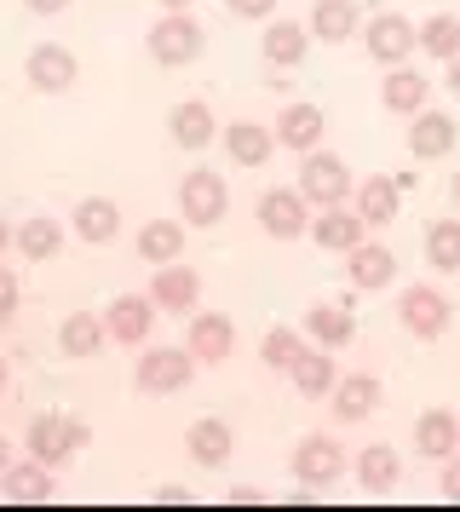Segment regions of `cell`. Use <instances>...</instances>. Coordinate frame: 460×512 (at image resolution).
<instances>
[{
    "mask_svg": "<svg viewBox=\"0 0 460 512\" xmlns=\"http://www.w3.org/2000/svg\"><path fill=\"white\" fill-rule=\"evenodd\" d=\"M230 449H236V438H230L225 420H196L190 426V455H196V466H225Z\"/></svg>",
    "mask_w": 460,
    "mask_h": 512,
    "instance_id": "cell-28",
    "label": "cell"
},
{
    "mask_svg": "<svg viewBox=\"0 0 460 512\" xmlns=\"http://www.w3.org/2000/svg\"><path fill=\"white\" fill-rule=\"evenodd\" d=\"M259 47H265V58H271L276 70H294L299 58H305V29L276 18V24H265V41Z\"/></svg>",
    "mask_w": 460,
    "mask_h": 512,
    "instance_id": "cell-30",
    "label": "cell"
},
{
    "mask_svg": "<svg viewBox=\"0 0 460 512\" xmlns=\"http://www.w3.org/2000/svg\"><path fill=\"white\" fill-rule=\"evenodd\" d=\"M23 6H29V12H64L69 0H23Z\"/></svg>",
    "mask_w": 460,
    "mask_h": 512,
    "instance_id": "cell-41",
    "label": "cell"
},
{
    "mask_svg": "<svg viewBox=\"0 0 460 512\" xmlns=\"http://www.w3.org/2000/svg\"><path fill=\"white\" fill-rule=\"evenodd\" d=\"M184 346H190L196 363H225L230 346H236V323L219 317V311H202V317L190 323V340H184Z\"/></svg>",
    "mask_w": 460,
    "mask_h": 512,
    "instance_id": "cell-10",
    "label": "cell"
},
{
    "mask_svg": "<svg viewBox=\"0 0 460 512\" xmlns=\"http://www.w3.org/2000/svg\"><path fill=\"white\" fill-rule=\"evenodd\" d=\"M75 81V58L64 47H35L29 52V87L35 93H64Z\"/></svg>",
    "mask_w": 460,
    "mask_h": 512,
    "instance_id": "cell-21",
    "label": "cell"
},
{
    "mask_svg": "<svg viewBox=\"0 0 460 512\" xmlns=\"http://www.w3.org/2000/svg\"><path fill=\"white\" fill-rule=\"evenodd\" d=\"M322 110L317 104H288L282 116H276V144H288V150H317L322 144Z\"/></svg>",
    "mask_w": 460,
    "mask_h": 512,
    "instance_id": "cell-16",
    "label": "cell"
},
{
    "mask_svg": "<svg viewBox=\"0 0 460 512\" xmlns=\"http://www.w3.org/2000/svg\"><path fill=\"white\" fill-rule=\"evenodd\" d=\"M161 6H167V12H190V0H161Z\"/></svg>",
    "mask_w": 460,
    "mask_h": 512,
    "instance_id": "cell-45",
    "label": "cell"
},
{
    "mask_svg": "<svg viewBox=\"0 0 460 512\" xmlns=\"http://www.w3.org/2000/svg\"><path fill=\"white\" fill-rule=\"evenodd\" d=\"M449 87H455V98H460V52L449 58Z\"/></svg>",
    "mask_w": 460,
    "mask_h": 512,
    "instance_id": "cell-42",
    "label": "cell"
},
{
    "mask_svg": "<svg viewBox=\"0 0 460 512\" xmlns=\"http://www.w3.org/2000/svg\"><path fill=\"white\" fill-rule=\"evenodd\" d=\"M138 254L150 259V265H173L184 254V225L173 219H150L144 231H138Z\"/></svg>",
    "mask_w": 460,
    "mask_h": 512,
    "instance_id": "cell-27",
    "label": "cell"
},
{
    "mask_svg": "<svg viewBox=\"0 0 460 512\" xmlns=\"http://www.w3.org/2000/svg\"><path fill=\"white\" fill-rule=\"evenodd\" d=\"M18 248L29 259H52L58 248H64V225H58V219H41V213H35V219H23V225H18Z\"/></svg>",
    "mask_w": 460,
    "mask_h": 512,
    "instance_id": "cell-34",
    "label": "cell"
},
{
    "mask_svg": "<svg viewBox=\"0 0 460 512\" xmlns=\"http://www.w3.org/2000/svg\"><path fill=\"white\" fill-rule=\"evenodd\" d=\"M115 231H121V213H115V202L87 196V202L75 208V236H87V242H110Z\"/></svg>",
    "mask_w": 460,
    "mask_h": 512,
    "instance_id": "cell-31",
    "label": "cell"
},
{
    "mask_svg": "<svg viewBox=\"0 0 460 512\" xmlns=\"http://www.w3.org/2000/svg\"><path fill=\"white\" fill-rule=\"evenodd\" d=\"M6 242H12V225H6V219H0V254H6Z\"/></svg>",
    "mask_w": 460,
    "mask_h": 512,
    "instance_id": "cell-44",
    "label": "cell"
},
{
    "mask_svg": "<svg viewBox=\"0 0 460 512\" xmlns=\"http://www.w3.org/2000/svg\"><path fill=\"white\" fill-rule=\"evenodd\" d=\"M104 328H110V340H121V346H144L150 340V328H156V300L144 294H121V300L110 305V317H104Z\"/></svg>",
    "mask_w": 460,
    "mask_h": 512,
    "instance_id": "cell-9",
    "label": "cell"
},
{
    "mask_svg": "<svg viewBox=\"0 0 460 512\" xmlns=\"http://www.w3.org/2000/svg\"><path fill=\"white\" fill-rule=\"evenodd\" d=\"M397 317H403V328L409 334H420V340H437L443 328H449V300L437 294V288H403V300H397Z\"/></svg>",
    "mask_w": 460,
    "mask_h": 512,
    "instance_id": "cell-7",
    "label": "cell"
},
{
    "mask_svg": "<svg viewBox=\"0 0 460 512\" xmlns=\"http://www.w3.org/2000/svg\"><path fill=\"white\" fill-rule=\"evenodd\" d=\"M299 196L311 202V208H340L345 196H351V173H345L340 156H311V162L299 167Z\"/></svg>",
    "mask_w": 460,
    "mask_h": 512,
    "instance_id": "cell-5",
    "label": "cell"
},
{
    "mask_svg": "<svg viewBox=\"0 0 460 512\" xmlns=\"http://www.w3.org/2000/svg\"><path fill=\"white\" fill-rule=\"evenodd\" d=\"M230 12H236V18H271L276 12V0H225Z\"/></svg>",
    "mask_w": 460,
    "mask_h": 512,
    "instance_id": "cell-39",
    "label": "cell"
},
{
    "mask_svg": "<svg viewBox=\"0 0 460 512\" xmlns=\"http://www.w3.org/2000/svg\"><path fill=\"white\" fill-rule=\"evenodd\" d=\"M52 466L29 461V466H6V478H0V495L6 501H23V507H35V501H52V478H46Z\"/></svg>",
    "mask_w": 460,
    "mask_h": 512,
    "instance_id": "cell-24",
    "label": "cell"
},
{
    "mask_svg": "<svg viewBox=\"0 0 460 512\" xmlns=\"http://www.w3.org/2000/svg\"><path fill=\"white\" fill-rule=\"evenodd\" d=\"M167 127H173V139H179L184 150H202V144L213 139V110H207L202 98H184L179 110L167 116Z\"/></svg>",
    "mask_w": 460,
    "mask_h": 512,
    "instance_id": "cell-25",
    "label": "cell"
},
{
    "mask_svg": "<svg viewBox=\"0 0 460 512\" xmlns=\"http://www.w3.org/2000/svg\"><path fill=\"white\" fill-rule=\"evenodd\" d=\"M409 52H414V24L409 18L380 12V18L368 24V58H380V64H403Z\"/></svg>",
    "mask_w": 460,
    "mask_h": 512,
    "instance_id": "cell-13",
    "label": "cell"
},
{
    "mask_svg": "<svg viewBox=\"0 0 460 512\" xmlns=\"http://www.w3.org/2000/svg\"><path fill=\"white\" fill-rule=\"evenodd\" d=\"M455 150V116H443V110H414L409 121V156L414 162H437V156H449Z\"/></svg>",
    "mask_w": 460,
    "mask_h": 512,
    "instance_id": "cell-8",
    "label": "cell"
},
{
    "mask_svg": "<svg viewBox=\"0 0 460 512\" xmlns=\"http://www.w3.org/2000/svg\"><path fill=\"white\" fill-rule=\"evenodd\" d=\"M104 340H110V328H104V317H92V311H75V317H64V328H58L64 357H92V351H104Z\"/></svg>",
    "mask_w": 460,
    "mask_h": 512,
    "instance_id": "cell-23",
    "label": "cell"
},
{
    "mask_svg": "<svg viewBox=\"0 0 460 512\" xmlns=\"http://www.w3.org/2000/svg\"><path fill=\"white\" fill-rule=\"evenodd\" d=\"M179 208L190 225H219L230 208V190L225 179L213 173V167H196V173H184V185H179Z\"/></svg>",
    "mask_w": 460,
    "mask_h": 512,
    "instance_id": "cell-4",
    "label": "cell"
},
{
    "mask_svg": "<svg viewBox=\"0 0 460 512\" xmlns=\"http://www.w3.org/2000/svg\"><path fill=\"white\" fill-rule=\"evenodd\" d=\"M190 369H196V357H190V346H150L144 357H138V392L150 397H167V392H184L190 386Z\"/></svg>",
    "mask_w": 460,
    "mask_h": 512,
    "instance_id": "cell-3",
    "label": "cell"
},
{
    "mask_svg": "<svg viewBox=\"0 0 460 512\" xmlns=\"http://www.w3.org/2000/svg\"><path fill=\"white\" fill-rule=\"evenodd\" d=\"M150 58L156 64H167V70H179V64H190L196 52H202V24L190 18V12H167L161 24H150Z\"/></svg>",
    "mask_w": 460,
    "mask_h": 512,
    "instance_id": "cell-2",
    "label": "cell"
},
{
    "mask_svg": "<svg viewBox=\"0 0 460 512\" xmlns=\"http://www.w3.org/2000/svg\"><path fill=\"white\" fill-rule=\"evenodd\" d=\"M397 472H403V466H397V449H386V443H374V449L357 455V484L363 489H391Z\"/></svg>",
    "mask_w": 460,
    "mask_h": 512,
    "instance_id": "cell-35",
    "label": "cell"
},
{
    "mask_svg": "<svg viewBox=\"0 0 460 512\" xmlns=\"http://www.w3.org/2000/svg\"><path fill=\"white\" fill-rule=\"evenodd\" d=\"M288 374H294L299 397H328V392H334V380H340V374H334L328 346H305V351H299V363Z\"/></svg>",
    "mask_w": 460,
    "mask_h": 512,
    "instance_id": "cell-22",
    "label": "cell"
},
{
    "mask_svg": "<svg viewBox=\"0 0 460 512\" xmlns=\"http://www.w3.org/2000/svg\"><path fill=\"white\" fill-rule=\"evenodd\" d=\"M87 438L92 432L81 426V420H69V415H35L29 420V455H35L41 466H64Z\"/></svg>",
    "mask_w": 460,
    "mask_h": 512,
    "instance_id": "cell-1",
    "label": "cell"
},
{
    "mask_svg": "<svg viewBox=\"0 0 460 512\" xmlns=\"http://www.w3.org/2000/svg\"><path fill=\"white\" fill-rule=\"evenodd\" d=\"M449 196H455V208H460V173H455V185H449Z\"/></svg>",
    "mask_w": 460,
    "mask_h": 512,
    "instance_id": "cell-46",
    "label": "cell"
},
{
    "mask_svg": "<svg viewBox=\"0 0 460 512\" xmlns=\"http://www.w3.org/2000/svg\"><path fill=\"white\" fill-rule=\"evenodd\" d=\"M0 392H6V363H0Z\"/></svg>",
    "mask_w": 460,
    "mask_h": 512,
    "instance_id": "cell-47",
    "label": "cell"
},
{
    "mask_svg": "<svg viewBox=\"0 0 460 512\" xmlns=\"http://www.w3.org/2000/svg\"><path fill=\"white\" fill-rule=\"evenodd\" d=\"M426 93H432V87H426L420 70H391L380 98H386V110H397V116H414V110H426Z\"/></svg>",
    "mask_w": 460,
    "mask_h": 512,
    "instance_id": "cell-29",
    "label": "cell"
},
{
    "mask_svg": "<svg viewBox=\"0 0 460 512\" xmlns=\"http://www.w3.org/2000/svg\"><path fill=\"white\" fill-rule=\"evenodd\" d=\"M311 236H317V248H328V254H351L363 242V219H357V208H322Z\"/></svg>",
    "mask_w": 460,
    "mask_h": 512,
    "instance_id": "cell-18",
    "label": "cell"
},
{
    "mask_svg": "<svg viewBox=\"0 0 460 512\" xmlns=\"http://www.w3.org/2000/svg\"><path fill=\"white\" fill-rule=\"evenodd\" d=\"M259 225L271 236H282V242L299 236L311 225V219H305V196H299V190H265V196H259Z\"/></svg>",
    "mask_w": 460,
    "mask_h": 512,
    "instance_id": "cell-11",
    "label": "cell"
},
{
    "mask_svg": "<svg viewBox=\"0 0 460 512\" xmlns=\"http://www.w3.org/2000/svg\"><path fill=\"white\" fill-rule=\"evenodd\" d=\"M334 415L340 420H368L380 409V380L374 374H351V380H334Z\"/></svg>",
    "mask_w": 460,
    "mask_h": 512,
    "instance_id": "cell-19",
    "label": "cell"
},
{
    "mask_svg": "<svg viewBox=\"0 0 460 512\" xmlns=\"http://www.w3.org/2000/svg\"><path fill=\"white\" fill-rule=\"evenodd\" d=\"M397 179H386V173H368L363 185H357V219L363 225H391L397 219Z\"/></svg>",
    "mask_w": 460,
    "mask_h": 512,
    "instance_id": "cell-20",
    "label": "cell"
},
{
    "mask_svg": "<svg viewBox=\"0 0 460 512\" xmlns=\"http://www.w3.org/2000/svg\"><path fill=\"white\" fill-rule=\"evenodd\" d=\"M414 41H420L426 58H455V52H460V18L437 12V18H426V24L414 29Z\"/></svg>",
    "mask_w": 460,
    "mask_h": 512,
    "instance_id": "cell-32",
    "label": "cell"
},
{
    "mask_svg": "<svg viewBox=\"0 0 460 512\" xmlns=\"http://www.w3.org/2000/svg\"><path fill=\"white\" fill-rule=\"evenodd\" d=\"M311 29H317L322 41H345L357 29V0H317L311 6Z\"/></svg>",
    "mask_w": 460,
    "mask_h": 512,
    "instance_id": "cell-33",
    "label": "cell"
},
{
    "mask_svg": "<svg viewBox=\"0 0 460 512\" xmlns=\"http://www.w3.org/2000/svg\"><path fill=\"white\" fill-rule=\"evenodd\" d=\"M305 334L317 340V346H351V334H357V317H351V305L345 300H322L305 311Z\"/></svg>",
    "mask_w": 460,
    "mask_h": 512,
    "instance_id": "cell-12",
    "label": "cell"
},
{
    "mask_svg": "<svg viewBox=\"0 0 460 512\" xmlns=\"http://www.w3.org/2000/svg\"><path fill=\"white\" fill-rule=\"evenodd\" d=\"M414 449H420L426 461H449V455L460 449V415H449V409H426L420 426H414Z\"/></svg>",
    "mask_w": 460,
    "mask_h": 512,
    "instance_id": "cell-14",
    "label": "cell"
},
{
    "mask_svg": "<svg viewBox=\"0 0 460 512\" xmlns=\"http://www.w3.org/2000/svg\"><path fill=\"white\" fill-rule=\"evenodd\" d=\"M443 495H449V501H460V455H449V461H443Z\"/></svg>",
    "mask_w": 460,
    "mask_h": 512,
    "instance_id": "cell-40",
    "label": "cell"
},
{
    "mask_svg": "<svg viewBox=\"0 0 460 512\" xmlns=\"http://www.w3.org/2000/svg\"><path fill=\"white\" fill-rule=\"evenodd\" d=\"M12 311H18V277H12V271L0 265V323H6Z\"/></svg>",
    "mask_w": 460,
    "mask_h": 512,
    "instance_id": "cell-38",
    "label": "cell"
},
{
    "mask_svg": "<svg viewBox=\"0 0 460 512\" xmlns=\"http://www.w3.org/2000/svg\"><path fill=\"white\" fill-rule=\"evenodd\" d=\"M150 300L161 311H190V305L202 300V277L190 271V265H161L156 282H150Z\"/></svg>",
    "mask_w": 460,
    "mask_h": 512,
    "instance_id": "cell-15",
    "label": "cell"
},
{
    "mask_svg": "<svg viewBox=\"0 0 460 512\" xmlns=\"http://www.w3.org/2000/svg\"><path fill=\"white\" fill-rule=\"evenodd\" d=\"M426 259L437 271H460V219H437L426 231Z\"/></svg>",
    "mask_w": 460,
    "mask_h": 512,
    "instance_id": "cell-36",
    "label": "cell"
},
{
    "mask_svg": "<svg viewBox=\"0 0 460 512\" xmlns=\"http://www.w3.org/2000/svg\"><path fill=\"white\" fill-rule=\"evenodd\" d=\"M299 351H305V340H299L294 328H271V334H265V346H259V357H265V363H271V369H294L299 363Z\"/></svg>",
    "mask_w": 460,
    "mask_h": 512,
    "instance_id": "cell-37",
    "label": "cell"
},
{
    "mask_svg": "<svg viewBox=\"0 0 460 512\" xmlns=\"http://www.w3.org/2000/svg\"><path fill=\"white\" fill-rule=\"evenodd\" d=\"M345 265H351V282H357V288H386L391 277H397V259L386 254V248H374V242H357V248H351V254H345Z\"/></svg>",
    "mask_w": 460,
    "mask_h": 512,
    "instance_id": "cell-26",
    "label": "cell"
},
{
    "mask_svg": "<svg viewBox=\"0 0 460 512\" xmlns=\"http://www.w3.org/2000/svg\"><path fill=\"white\" fill-rule=\"evenodd\" d=\"M6 466H12V449H6V438H0V478H6Z\"/></svg>",
    "mask_w": 460,
    "mask_h": 512,
    "instance_id": "cell-43",
    "label": "cell"
},
{
    "mask_svg": "<svg viewBox=\"0 0 460 512\" xmlns=\"http://www.w3.org/2000/svg\"><path fill=\"white\" fill-rule=\"evenodd\" d=\"M340 472H345V449L340 438H305L299 443V455H294V478L299 484H311V489H328V484H340Z\"/></svg>",
    "mask_w": 460,
    "mask_h": 512,
    "instance_id": "cell-6",
    "label": "cell"
},
{
    "mask_svg": "<svg viewBox=\"0 0 460 512\" xmlns=\"http://www.w3.org/2000/svg\"><path fill=\"white\" fill-rule=\"evenodd\" d=\"M271 150H276V133L271 127H259V121H236L225 133V156L230 162H242V167H265L271 162Z\"/></svg>",
    "mask_w": 460,
    "mask_h": 512,
    "instance_id": "cell-17",
    "label": "cell"
}]
</instances>
